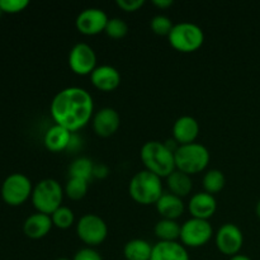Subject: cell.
Returning a JSON list of instances; mask_svg holds the SVG:
<instances>
[{"label":"cell","instance_id":"e575fe53","mask_svg":"<svg viewBox=\"0 0 260 260\" xmlns=\"http://www.w3.org/2000/svg\"><path fill=\"white\" fill-rule=\"evenodd\" d=\"M230 260H253V259H250L249 256L244 255V254H238V255L231 256Z\"/></svg>","mask_w":260,"mask_h":260},{"label":"cell","instance_id":"d6a6232c","mask_svg":"<svg viewBox=\"0 0 260 260\" xmlns=\"http://www.w3.org/2000/svg\"><path fill=\"white\" fill-rule=\"evenodd\" d=\"M109 169L107 165L104 164H94L93 169V178H96V179H104V178L108 177Z\"/></svg>","mask_w":260,"mask_h":260},{"label":"cell","instance_id":"ffe728a7","mask_svg":"<svg viewBox=\"0 0 260 260\" xmlns=\"http://www.w3.org/2000/svg\"><path fill=\"white\" fill-rule=\"evenodd\" d=\"M71 136H73V134L65 127L53 124L46 131L45 137H43V144L48 151L60 152L69 149Z\"/></svg>","mask_w":260,"mask_h":260},{"label":"cell","instance_id":"74e56055","mask_svg":"<svg viewBox=\"0 0 260 260\" xmlns=\"http://www.w3.org/2000/svg\"><path fill=\"white\" fill-rule=\"evenodd\" d=\"M2 14H3V10H2V8H0V17H2Z\"/></svg>","mask_w":260,"mask_h":260},{"label":"cell","instance_id":"d4e9b609","mask_svg":"<svg viewBox=\"0 0 260 260\" xmlns=\"http://www.w3.org/2000/svg\"><path fill=\"white\" fill-rule=\"evenodd\" d=\"M203 188H205V192L210 193V194H216V193H220L221 190L225 188L226 185V178L221 170L218 169H212L208 170L207 173L203 177Z\"/></svg>","mask_w":260,"mask_h":260},{"label":"cell","instance_id":"7c38bea8","mask_svg":"<svg viewBox=\"0 0 260 260\" xmlns=\"http://www.w3.org/2000/svg\"><path fill=\"white\" fill-rule=\"evenodd\" d=\"M109 18L104 10L99 8H88L76 17V29L84 36H95L104 32Z\"/></svg>","mask_w":260,"mask_h":260},{"label":"cell","instance_id":"d6986e66","mask_svg":"<svg viewBox=\"0 0 260 260\" xmlns=\"http://www.w3.org/2000/svg\"><path fill=\"white\" fill-rule=\"evenodd\" d=\"M156 211L165 220H175L184 213L185 206L183 198L173 194V193H162L161 197L156 202Z\"/></svg>","mask_w":260,"mask_h":260},{"label":"cell","instance_id":"ac0fdd59","mask_svg":"<svg viewBox=\"0 0 260 260\" xmlns=\"http://www.w3.org/2000/svg\"><path fill=\"white\" fill-rule=\"evenodd\" d=\"M151 260H190V258L182 243L159 241L152 248Z\"/></svg>","mask_w":260,"mask_h":260},{"label":"cell","instance_id":"cb8c5ba5","mask_svg":"<svg viewBox=\"0 0 260 260\" xmlns=\"http://www.w3.org/2000/svg\"><path fill=\"white\" fill-rule=\"evenodd\" d=\"M94 162L86 156L76 157L69 167V175L70 178H80V179L90 180L93 178Z\"/></svg>","mask_w":260,"mask_h":260},{"label":"cell","instance_id":"7402d4cb","mask_svg":"<svg viewBox=\"0 0 260 260\" xmlns=\"http://www.w3.org/2000/svg\"><path fill=\"white\" fill-rule=\"evenodd\" d=\"M154 245L144 239H132L127 241L123 248V255L126 260H151Z\"/></svg>","mask_w":260,"mask_h":260},{"label":"cell","instance_id":"603a6c76","mask_svg":"<svg viewBox=\"0 0 260 260\" xmlns=\"http://www.w3.org/2000/svg\"><path fill=\"white\" fill-rule=\"evenodd\" d=\"M180 229L182 226L175 220L161 218L155 225L154 233L160 241H177L180 238Z\"/></svg>","mask_w":260,"mask_h":260},{"label":"cell","instance_id":"4316f807","mask_svg":"<svg viewBox=\"0 0 260 260\" xmlns=\"http://www.w3.org/2000/svg\"><path fill=\"white\" fill-rule=\"evenodd\" d=\"M51 220H52L55 228L60 229V230H68L75 223V215L71 208L61 206L51 215Z\"/></svg>","mask_w":260,"mask_h":260},{"label":"cell","instance_id":"4fadbf2b","mask_svg":"<svg viewBox=\"0 0 260 260\" xmlns=\"http://www.w3.org/2000/svg\"><path fill=\"white\" fill-rule=\"evenodd\" d=\"M121 126V117L118 112L111 107L99 109L93 116V129L98 136L111 137L118 131Z\"/></svg>","mask_w":260,"mask_h":260},{"label":"cell","instance_id":"d590c367","mask_svg":"<svg viewBox=\"0 0 260 260\" xmlns=\"http://www.w3.org/2000/svg\"><path fill=\"white\" fill-rule=\"evenodd\" d=\"M255 212H256V216H258V217L260 218V200H259V202L256 203V207H255Z\"/></svg>","mask_w":260,"mask_h":260},{"label":"cell","instance_id":"f1b7e54d","mask_svg":"<svg viewBox=\"0 0 260 260\" xmlns=\"http://www.w3.org/2000/svg\"><path fill=\"white\" fill-rule=\"evenodd\" d=\"M150 27H151V30L155 35L169 36L174 24H173L172 19L169 17H167L164 14H159L152 18L151 22H150Z\"/></svg>","mask_w":260,"mask_h":260},{"label":"cell","instance_id":"5b68a950","mask_svg":"<svg viewBox=\"0 0 260 260\" xmlns=\"http://www.w3.org/2000/svg\"><path fill=\"white\" fill-rule=\"evenodd\" d=\"M65 190L62 189L60 183L55 179H42L33 188L32 200L33 207L37 212L51 216L57 208L61 207Z\"/></svg>","mask_w":260,"mask_h":260},{"label":"cell","instance_id":"836d02e7","mask_svg":"<svg viewBox=\"0 0 260 260\" xmlns=\"http://www.w3.org/2000/svg\"><path fill=\"white\" fill-rule=\"evenodd\" d=\"M152 4L156 8H159V9H168V8L172 7L174 3H173V0H154Z\"/></svg>","mask_w":260,"mask_h":260},{"label":"cell","instance_id":"4dcf8cb0","mask_svg":"<svg viewBox=\"0 0 260 260\" xmlns=\"http://www.w3.org/2000/svg\"><path fill=\"white\" fill-rule=\"evenodd\" d=\"M73 260H103L101 254L94 248H83L76 251Z\"/></svg>","mask_w":260,"mask_h":260},{"label":"cell","instance_id":"9a60e30c","mask_svg":"<svg viewBox=\"0 0 260 260\" xmlns=\"http://www.w3.org/2000/svg\"><path fill=\"white\" fill-rule=\"evenodd\" d=\"M217 210V202L212 194L207 192H198L189 200L188 211L193 218L207 220L215 215Z\"/></svg>","mask_w":260,"mask_h":260},{"label":"cell","instance_id":"6da1fadb","mask_svg":"<svg viewBox=\"0 0 260 260\" xmlns=\"http://www.w3.org/2000/svg\"><path fill=\"white\" fill-rule=\"evenodd\" d=\"M50 112L55 124L65 127L73 134L85 127L93 117V96L79 86L65 88L53 96Z\"/></svg>","mask_w":260,"mask_h":260},{"label":"cell","instance_id":"44dd1931","mask_svg":"<svg viewBox=\"0 0 260 260\" xmlns=\"http://www.w3.org/2000/svg\"><path fill=\"white\" fill-rule=\"evenodd\" d=\"M167 185L169 188L170 193L180 198L187 197L193 189V182L190 175L177 169L167 178Z\"/></svg>","mask_w":260,"mask_h":260},{"label":"cell","instance_id":"277c9868","mask_svg":"<svg viewBox=\"0 0 260 260\" xmlns=\"http://www.w3.org/2000/svg\"><path fill=\"white\" fill-rule=\"evenodd\" d=\"M210 151L202 144L193 142L189 145H180L174 152L177 170L188 175L202 173L210 164Z\"/></svg>","mask_w":260,"mask_h":260},{"label":"cell","instance_id":"9c48e42d","mask_svg":"<svg viewBox=\"0 0 260 260\" xmlns=\"http://www.w3.org/2000/svg\"><path fill=\"white\" fill-rule=\"evenodd\" d=\"M213 234L212 225L207 220L190 218L180 229V241L188 248H201L211 240Z\"/></svg>","mask_w":260,"mask_h":260},{"label":"cell","instance_id":"ba28073f","mask_svg":"<svg viewBox=\"0 0 260 260\" xmlns=\"http://www.w3.org/2000/svg\"><path fill=\"white\" fill-rule=\"evenodd\" d=\"M76 234L88 248H95L106 241L108 236V226L101 216L86 213L81 216L76 223Z\"/></svg>","mask_w":260,"mask_h":260},{"label":"cell","instance_id":"5bb4252c","mask_svg":"<svg viewBox=\"0 0 260 260\" xmlns=\"http://www.w3.org/2000/svg\"><path fill=\"white\" fill-rule=\"evenodd\" d=\"M90 81L98 90L109 91L116 90L121 84V74L116 68L111 65L96 66L90 74Z\"/></svg>","mask_w":260,"mask_h":260},{"label":"cell","instance_id":"f546056e","mask_svg":"<svg viewBox=\"0 0 260 260\" xmlns=\"http://www.w3.org/2000/svg\"><path fill=\"white\" fill-rule=\"evenodd\" d=\"M29 5L28 0H0V8L3 13L7 14H17L23 12Z\"/></svg>","mask_w":260,"mask_h":260},{"label":"cell","instance_id":"8fae6325","mask_svg":"<svg viewBox=\"0 0 260 260\" xmlns=\"http://www.w3.org/2000/svg\"><path fill=\"white\" fill-rule=\"evenodd\" d=\"M243 245L244 235L235 223H225L216 233V246L223 255H238Z\"/></svg>","mask_w":260,"mask_h":260},{"label":"cell","instance_id":"484cf974","mask_svg":"<svg viewBox=\"0 0 260 260\" xmlns=\"http://www.w3.org/2000/svg\"><path fill=\"white\" fill-rule=\"evenodd\" d=\"M89 189V182L80 178H69L65 185V194L71 201H80L86 196Z\"/></svg>","mask_w":260,"mask_h":260},{"label":"cell","instance_id":"8992f818","mask_svg":"<svg viewBox=\"0 0 260 260\" xmlns=\"http://www.w3.org/2000/svg\"><path fill=\"white\" fill-rule=\"evenodd\" d=\"M170 46L183 53H190L202 47L205 42V33L200 25L190 22H182L174 24L172 32L168 36Z\"/></svg>","mask_w":260,"mask_h":260},{"label":"cell","instance_id":"7a4b0ae2","mask_svg":"<svg viewBox=\"0 0 260 260\" xmlns=\"http://www.w3.org/2000/svg\"><path fill=\"white\" fill-rule=\"evenodd\" d=\"M140 157L145 168L159 178H168L175 168L174 152L160 141H147L142 145Z\"/></svg>","mask_w":260,"mask_h":260},{"label":"cell","instance_id":"e0dca14e","mask_svg":"<svg viewBox=\"0 0 260 260\" xmlns=\"http://www.w3.org/2000/svg\"><path fill=\"white\" fill-rule=\"evenodd\" d=\"M52 226L53 223L51 216L37 212L25 218L24 223H23V233L27 238L40 240L50 234Z\"/></svg>","mask_w":260,"mask_h":260},{"label":"cell","instance_id":"2e32d148","mask_svg":"<svg viewBox=\"0 0 260 260\" xmlns=\"http://www.w3.org/2000/svg\"><path fill=\"white\" fill-rule=\"evenodd\" d=\"M200 135V123L192 116H182L173 124V137L179 145H189Z\"/></svg>","mask_w":260,"mask_h":260},{"label":"cell","instance_id":"52a82bcc","mask_svg":"<svg viewBox=\"0 0 260 260\" xmlns=\"http://www.w3.org/2000/svg\"><path fill=\"white\" fill-rule=\"evenodd\" d=\"M33 185L29 178L22 173L8 175L2 184V198L8 206L18 207L27 202L33 193Z\"/></svg>","mask_w":260,"mask_h":260},{"label":"cell","instance_id":"83f0119b","mask_svg":"<svg viewBox=\"0 0 260 260\" xmlns=\"http://www.w3.org/2000/svg\"><path fill=\"white\" fill-rule=\"evenodd\" d=\"M106 35L113 40H121L128 33V25L121 18H111L107 23Z\"/></svg>","mask_w":260,"mask_h":260},{"label":"cell","instance_id":"30bf717a","mask_svg":"<svg viewBox=\"0 0 260 260\" xmlns=\"http://www.w3.org/2000/svg\"><path fill=\"white\" fill-rule=\"evenodd\" d=\"M69 66L76 75H90L96 68L95 51L88 43H76L69 53Z\"/></svg>","mask_w":260,"mask_h":260},{"label":"cell","instance_id":"8d00e7d4","mask_svg":"<svg viewBox=\"0 0 260 260\" xmlns=\"http://www.w3.org/2000/svg\"><path fill=\"white\" fill-rule=\"evenodd\" d=\"M56 260H73V259H68V258H57Z\"/></svg>","mask_w":260,"mask_h":260},{"label":"cell","instance_id":"3957f363","mask_svg":"<svg viewBox=\"0 0 260 260\" xmlns=\"http://www.w3.org/2000/svg\"><path fill=\"white\" fill-rule=\"evenodd\" d=\"M129 197L142 206L156 205L162 196L161 178L149 170H141L131 178L128 184Z\"/></svg>","mask_w":260,"mask_h":260},{"label":"cell","instance_id":"1f68e13d","mask_svg":"<svg viewBox=\"0 0 260 260\" xmlns=\"http://www.w3.org/2000/svg\"><path fill=\"white\" fill-rule=\"evenodd\" d=\"M117 7L121 8L123 12L126 13H134L137 12L140 8L144 7V0H117Z\"/></svg>","mask_w":260,"mask_h":260}]
</instances>
